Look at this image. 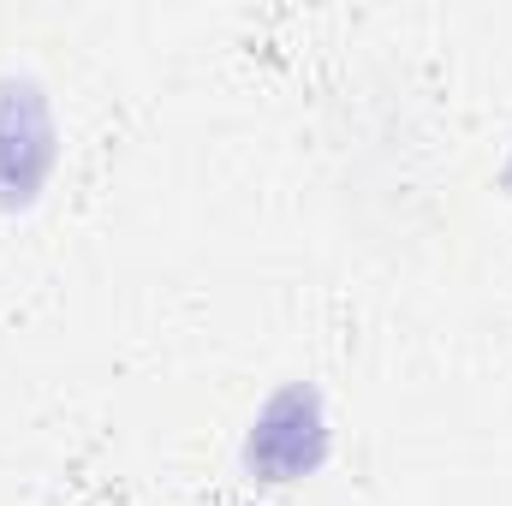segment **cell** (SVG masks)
<instances>
[{
    "label": "cell",
    "mask_w": 512,
    "mask_h": 506,
    "mask_svg": "<svg viewBox=\"0 0 512 506\" xmlns=\"http://www.w3.org/2000/svg\"><path fill=\"white\" fill-rule=\"evenodd\" d=\"M54 161V126L36 84H0V203H30Z\"/></svg>",
    "instance_id": "cell-1"
},
{
    "label": "cell",
    "mask_w": 512,
    "mask_h": 506,
    "mask_svg": "<svg viewBox=\"0 0 512 506\" xmlns=\"http://www.w3.org/2000/svg\"><path fill=\"white\" fill-rule=\"evenodd\" d=\"M316 453H322V417H316V399H310V393H286V399H274L268 417H262V429H256V441H251V465L274 471V477H298V471L316 465Z\"/></svg>",
    "instance_id": "cell-2"
}]
</instances>
